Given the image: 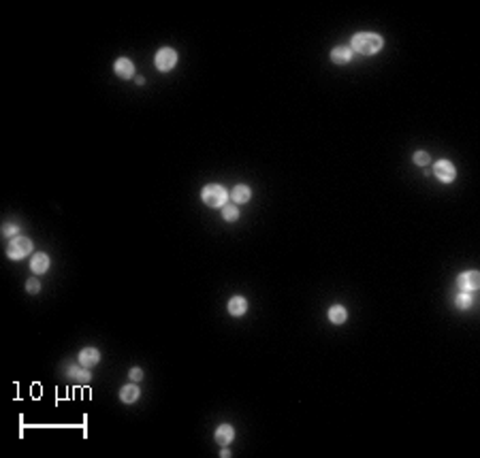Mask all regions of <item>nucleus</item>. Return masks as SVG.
Segmentation results:
<instances>
[{
    "label": "nucleus",
    "instance_id": "20",
    "mask_svg": "<svg viewBox=\"0 0 480 458\" xmlns=\"http://www.w3.org/2000/svg\"><path fill=\"white\" fill-rule=\"evenodd\" d=\"M26 290H28L30 294H36V292L41 290V283H39L36 279H28V283H26Z\"/></svg>",
    "mask_w": 480,
    "mask_h": 458
},
{
    "label": "nucleus",
    "instance_id": "6",
    "mask_svg": "<svg viewBox=\"0 0 480 458\" xmlns=\"http://www.w3.org/2000/svg\"><path fill=\"white\" fill-rule=\"evenodd\" d=\"M459 286H461L465 292H474L480 288V275L476 271H467V273H461L459 275Z\"/></svg>",
    "mask_w": 480,
    "mask_h": 458
},
{
    "label": "nucleus",
    "instance_id": "13",
    "mask_svg": "<svg viewBox=\"0 0 480 458\" xmlns=\"http://www.w3.org/2000/svg\"><path fill=\"white\" fill-rule=\"evenodd\" d=\"M68 378L70 380H75L77 384H86V382H90V371L88 369H81V366H70L68 369Z\"/></svg>",
    "mask_w": 480,
    "mask_h": 458
},
{
    "label": "nucleus",
    "instance_id": "16",
    "mask_svg": "<svg viewBox=\"0 0 480 458\" xmlns=\"http://www.w3.org/2000/svg\"><path fill=\"white\" fill-rule=\"evenodd\" d=\"M250 196H252V192H250L248 186H235V190L231 192V198L235 202H248Z\"/></svg>",
    "mask_w": 480,
    "mask_h": 458
},
{
    "label": "nucleus",
    "instance_id": "8",
    "mask_svg": "<svg viewBox=\"0 0 480 458\" xmlns=\"http://www.w3.org/2000/svg\"><path fill=\"white\" fill-rule=\"evenodd\" d=\"M30 269H32V273L41 275V273H45L49 269V258H47V254L43 252H39L32 256V260H30Z\"/></svg>",
    "mask_w": 480,
    "mask_h": 458
},
{
    "label": "nucleus",
    "instance_id": "15",
    "mask_svg": "<svg viewBox=\"0 0 480 458\" xmlns=\"http://www.w3.org/2000/svg\"><path fill=\"white\" fill-rule=\"evenodd\" d=\"M346 318H348V311H346L342 305H333V307L329 309V320L333 324H344Z\"/></svg>",
    "mask_w": 480,
    "mask_h": 458
},
{
    "label": "nucleus",
    "instance_id": "14",
    "mask_svg": "<svg viewBox=\"0 0 480 458\" xmlns=\"http://www.w3.org/2000/svg\"><path fill=\"white\" fill-rule=\"evenodd\" d=\"M120 399L124 401V403H135V401L139 399V388H137L135 384L124 386V388H122V392H120Z\"/></svg>",
    "mask_w": 480,
    "mask_h": 458
},
{
    "label": "nucleus",
    "instance_id": "11",
    "mask_svg": "<svg viewBox=\"0 0 480 458\" xmlns=\"http://www.w3.org/2000/svg\"><path fill=\"white\" fill-rule=\"evenodd\" d=\"M233 439H235V431H233L231 424L218 426V431H216V441H218L220 445H229Z\"/></svg>",
    "mask_w": 480,
    "mask_h": 458
},
{
    "label": "nucleus",
    "instance_id": "22",
    "mask_svg": "<svg viewBox=\"0 0 480 458\" xmlns=\"http://www.w3.org/2000/svg\"><path fill=\"white\" fill-rule=\"evenodd\" d=\"M15 226H13V224H7V226H5V230H3V235L5 237H11V235H15Z\"/></svg>",
    "mask_w": 480,
    "mask_h": 458
},
{
    "label": "nucleus",
    "instance_id": "19",
    "mask_svg": "<svg viewBox=\"0 0 480 458\" xmlns=\"http://www.w3.org/2000/svg\"><path fill=\"white\" fill-rule=\"evenodd\" d=\"M414 162H416V164H421V166L429 164V154H427V151H416V154H414Z\"/></svg>",
    "mask_w": 480,
    "mask_h": 458
},
{
    "label": "nucleus",
    "instance_id": "9",
    "mask_svg": "<svg viewBox=\"0 0 480 458\" xmlns=\"http://www.w3.org/2000/svg\"><path fill=\"white\" fill-rule=\"evenodd\" d=\"M98 360H100V354H98V350H94V348H86V350L79 352V362H81V366H94V364H98Z\"/></svg>",
    "mask_w": 480,
    "mask_h": 458
},
{
    "label": "nucleus",
    "instance_id": "10",
    "mask_svg": "<svg viewBox=\"0 0 480 458\" xmlns=\"http://www.w3.org/2000/svg\"><path fill=\"white\" fill-rule=\"evenodd\" d=\"M248 309V301L243 299V297H233L229 301V313L235 315V318H239V315H243Z\"/></svg>",
    "mask_w": 480,
    "mask_h": 458
},
{
    "label": "nucleus",
    "instance_id": "12",
    "mask_svg": "<svg viewBox=\"0 0 480 458\" xmlns=\"http://www.w3.org/2000/svg\"><path fill=\"white\" fill-rule=\"evenodd\" d=\"M331 60L335 64H346V62H350L352 60V49L350 47H335L333 52H331Z\"/></svg>",
    "mask_w": 480,
    "mask_h": 458
},
{
    "label": "nucleus",
    "instance_id": "18",
    "mask_svg": "<svg viewBox=\"0 0 480 458\" xmlns=\"http://www.w3.org/2000/svg\"><path fill=\"white\" fill-rule=\"evenodd\" d=\"M455 303H457V307H459V309H469V307H472V297H469L467 292H461V294L457 297Z\"/></svg>",
    "mask_w": 480,
    "mask_h": 458
},
{
    "label": "nucleus",
    "instance_id": "17",
    "mask_svg": "<svg viewBox=\"0 0 480 458\" xmlns=\"http://www.w3.org/2000/svg\"><path fill=\"white\" fill-rule=\"evenodd\" d=\"M222 216L227 222H235L239 218V209L235 207V205H224V211H222Z\"/></svg>",
    "mask_w": 480,
    "mask_h": 458
},
{
    "label": "nucleus",
    "instance_id": "7",
    "mask_svg": "<svg viewBox=\"0 0 480 458\" xmlns=\"http://www.w3.org/2000/svg\"><path fill=\"white\" fill-rule=\"evenodd\" d=\"M116 73H118V77H122V79H130L132 75H135V64L130 62L128 58H120V60H116Z\"/></svg>",
    "mask_w": 480,
    "mask_h": 458
},
{
    "label": "nucleus",
    "instance_id": "5",
    "mask_svg": "<svg viewBox=\"0 0 480 458\" xmlns=\"http://www.w3.org/2000/svg\"><path fill=\"white\" fill-rule=\"evenodd\" d=\"M433 173H435V177L444 181V183H451L457 175V171L453 166V162H448V160H440V162H435V166H433Z\"/></svg>",
    "mask_w": 480,
    "mask_h": 458
},
{
    "label": "nucleus",
    "instance_id": "3",
    "mask_svg": "<svg viewBox=\"0 0 480 458\" xmlns=\"http://www.w3.org/2000/svg\"><path fill=\"white\" fill-rule=\"evenodd\" d=\"M30 252H32V241L28 237H15L9 241V245H7V256L11 260H22Z\"/></svg>",
    "mask_w": 480,
    "mask_h": 458
},
{
    "label": "nucleus",
    "instance_id": "1",
    "mask_svg": "<svg viewBox=\"0 0 480 458\" xmlns=\"http://www.w3.org/2000/svg\"><path fill=\"white\" fill-rule=\"evenodd\" d=\"M384 45L382 36H378L374 32H361V34H354L352 40H350V49L361 56H374L376 52H380Z\"/></svg>",
    "mask_w": 480,
    "mask_h": 458
},
{
    "label": "nucleus",
    "instance_id": "21",
    "mask_svg": "<svg viewBox=\"0 0 480 458\" xmlns=\"http://www.w3.org/2000/svg\"><path fill=\"white\" fill-rule=\"evenodd\" d=\"M128 375H130L132 382H141V380H143V371H141V369H130Z\"/></svg>",
    "mask_w": 480,
    "mask_h": 458
},
{
    "label": "nucleus",
    "instance_id": "2",
    "mask_svg": "<svg viewBox=\"0 0 480 458\" xmlns=\"http://www.w3.org/2000/svg\"><path fill=\"white\" fill-rule=\"evenodd\" d=\"M201 198L209 207H224L227 205V198H229V192L222 186H218V183H209V186L203 188Z\"/></svg>",
    "mask_w": 480,
    "mask_h": 458
},
{
    "label": "nucleus",
    "instance_id": "4",
    "mask_svg": "<svg viewBox=\"0 0 480 458\" xmlns=\"http://www.w3.org/2000/svg\"><path fill=\"white\" fill-rule=\"evenodd\" d=\"M175 64H177V54H175V49H171V47H162L160 52L156 54V68L162 70V73L171 70Z\"/></svg>",
    "mask_w": 480,
    "mask_h": 458
}]
</instances>
